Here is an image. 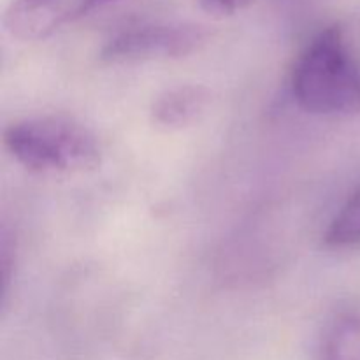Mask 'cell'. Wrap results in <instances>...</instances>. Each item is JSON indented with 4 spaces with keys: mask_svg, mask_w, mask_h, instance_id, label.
<instances>
[{
    "mask_svg": "<svg viewBox=\"0 0 360 360\" xmlns=\"http://www.w3.org/2000/svg\"><path fill=\"white\" fill-rule=\"evenodd\" d=\"M292 95L304 111L319 116L360 112V58L340 27L320 32L297 56Z\"/></svg>",
    "mask_w": 360,
    "mask_h": 360,
    "instance_id": "1",
    "label": "cell"
},
{
    "mask_svg": "<svg viewBox=\"0 0 360 360\" xmlns=\"http://www.w3.org/2000/svg\"><path fill=\"white\" fill-rule=\"evenodd\" d=\"M104 2L109 0H14L4 27L20 41H42Z\"/></svg>",
    "mask_w": 360,
    "mask_h": 360,
    "instance_id": "4",
    "label": "cell"
},
{
    "mask_svg": "<svg viewBox=\"0 0 360 360\" xmlns=\"http://www.w3.org/2000/svg\"><path fill=\"white\" fill-rule=\"evenodd\" d=\"M4 146L25 169L39 174H77L98 167L101 144L91 130L72 120L42 116L4 130Z\"/></svg>",
    "mask_w": 360,
    "mask_h": 360,
    "instance_id": "2",
    "label": "cell"
},
{
    "mask_svg": "<svg viewBox=\"0 0 360 360\" xmlns=\"http://www.w3.org/2000/svg\"><path fill=\"white\" fill-rule=\"evenodd\" d=\"M316 360H360V313H341L327 326Z\"/></svg>",
    "mask_w": 360,
    "mask_h": 360,
    "instance_id": "6",
    "label": "cell"
},
{
    "mask_svg": "<svg viewBox=\"0 0 360 360\" xmlns=\"http://www.w3.org/2000/svg\"><path fill=\"white\" fill-rule=\"evenodd\" d=\"M257 0H200L204 9L213 16H231L246 9Z\"/></svg>",
    "mask_w": 360,
    "mask_h": 360,
    "instance_id": "8",
    "label": "cell"
},
{
    "mask_svg": "<svg viewBox=\"0 0 360 360\" xmlns=\"http://www.w3.org/2000/svg\"><path fill=\"white\" fill-rule=\"evenodd\" d=\"M211 105V91L200 84H183L158 95L151 108V118L167 130L185 129L200 122Z\"/></svg>",
    "mask_w": 360,
    "mask_h": 360,
    "instance_id": "5",
    "label": "cell"
},
{
    "mask_svg": "<svg viewBox=\"0 0 360 360\" xmlns=\"http://www.w3.org/2000/svg\"><path fill=\"white\" fill-rule=\"evenodd\" d=\"M323 241L333 248H350L360 245V185L327 227Z\"/></svg>",
    "mask_w": 360,
    "mask_h": 360,
    "instance_id": "7",
    "label": "cell"
},
{
    "mask_svg": "<svg viewBox=\"0 0 360 360\" xmlns=\"http://www.w3.org/2000/svg\"><path fill=\"white\" fill-rule=\"evenodd\" d=\"M210 32L195 23H144L109 39L101 58L108 63H137L171 60L199 51Z\"/></svg>",
    "mask_w": 360,
    "mask_h": 360,
    "instance_id": "3",
    "label": "cell"
}]
</instances>
